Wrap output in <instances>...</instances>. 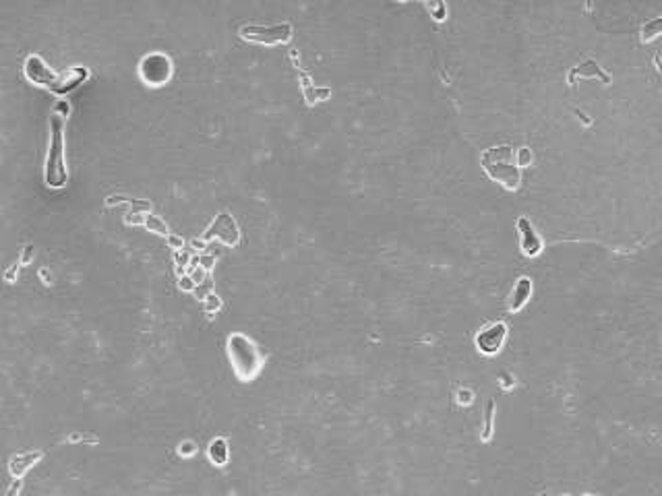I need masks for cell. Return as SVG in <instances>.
<instances>
[{
	"label": "cell",
	"instance_id": "obj_1",
	"mask_svg": "<svg viewBox=\"0 0 662 496\" xmlns=\"http://www.w3.org/2000/svg\"><path fill=\"white\" fill-rule=\"evenodd\" d=\"M23 72H25L27 81L50 89L54 95H68L70 91H75L81 83H85L89 79V70L85 66H70L64 72H56L37 54H29L25 58Z\"/></svg>",
	"mask_w": 662,
	"mask_h": 496
},
{
	"label": "cell",
	"instance_id": "obj_2",
	"mask_svg": "<svg viewBox=\"0 0 662 496\" xmlns=\"http://www.w3.org/2000/svg\"><path fill=\"white\" fill-rule=\"evenodd\" d=\"M480 166L489 178L499 182L507 190L522 186V170L516 161V151L509 145L491 147L480 155Z\"/></svg>",
	"mask_w": 662,
	"mask_h": 496
},
{
	"label": "cell",
	"instance_id": "obj_3",
	"mask_svg": "<svg viewBox=\"0 0 662 496\" xmlns=\"http://www.w3.org/2000/svg\"><path fill=\"white\" fill-rule=\"evenodd\" d=\"M64 118L54 112L50 116V141H48V155L43 163V180L50 188H62L68 180V172L64 166Z\"/></svg>",
	"mask_w": 662,
	"mask_h": 496
},
{
	"label": "cell",
	"instance_id": "obj_4",
	"mask_svg": "<svg viewBox=\"0 0 662 496\" xmlns=\"http://www.w3.org/2000/svg\"><path fill=\"white\" fill-rule=\"evenodd\" d=\"M294 27L290 23H273V25H257V23H246L240 25L238 35L246 41L261 43V46H278L286 43L292 39Z\"/></svg>",
	"mask_w": 662,
	"mask_h": 496
},
{
	"label": "cell",
	"instance_id": "obj_5",
	"mask_svg": "<svg viewBox=\"0 0 662 496\" xmlns=\"http://www.w3.org/2000/svg\"><path fill=\"white\" fill-rule=\"evenodd\" d=\"M172 70H174L172 60L162 52H151L143 56V60L139 62V75L145 81V85H151V87H159L168 83L172 77Z\"/></svg>",
	"mask_w": 662,
	"mask_h": 496
},
{
	"label": "cell",
	"instance_id": "obj_6",
	"mask_svg": "<svg viewBox=\"0 0 662 496\" xmlns=\"http://www.w3.org/2000/svg\"><path fill=\"white\" fill-rule=\"evenodd\" d=\"M507 331H509V329H507V325H505L503 321L483 327V329L476 333V337H474L478 352L485 354V356H495V354H499V352L503 350L505 339H507Z\"/></svg>",
	"mask_w": 662,
	"mask_h": 496
},
{
	"label": "cell",
	"instance_id": "obj_7",
	"mask_svg": "<svg viewBox=\"0 0 662 496\" xmlns=\"http://www.w3.org/2000/svg\"><path fill=\"white\" fill-rule=\"evenodd\" d=\"M518 234H520L522 252L530 259H536L543 252V238L536 234V230L528 217H518Z\"/></svg>",
	"mask_w": 662,
	"mask_h": 496
},
{
	"label": "cell",
	"instance_id": "obj_8",
	"mask_svg": "<svg viewBox=\"0 0 662 496\" xmlns=\"http://www.w3.org/2000/svg\"><path fill=\"white\" fill-rule=\"evenodd\" d=\"M205 238L209 240V238H220L222 242H226V244H236L238 242V238H240V234H238V226H236V221L228 215V213H220L217 217H215V221L207 228V232H205Z\"/></svg>",
	"mask_w": 662,
	"mask_h": 496
},
{
	"label": "cell",
	"instance_id": "obj_9",
	"mask_svg": "<svg viewBox=\"0 0 662 496\" xmlns=\"http://www.w3.org/2000/svg\"><path fill=\"white\" fill-rule=\"evenodd\" d=\"M530 296H532V279L524 275V277H520V279L516 281V286H514V290H512V294H509L507 310H509V313H520V310L528 304Z\"/></svg>",
	"mask_w": 662,
	"mask_h": 496
},
{
	"label": "cell",
	"instance_id": "obj_10",
	"mask_svg": "<svg viewBox=\"0 0 662 496\" xmlns=\"http://www.w3.org/2000/svg\"><path fill=\"white\" fill-rule=\"evenodd\" d=\"M578 77H598V79H603L605 83H611V75L609 72H605L594 60H586V62H582L580 66H576V68H572L569 70V83H574Z\"/></svg>",
	"mask_w": 662,
	"mask_h": 496
},
{
	"label": "cell",
	"instance_id": "obj_11",
	"mask_svg": "<svg viewBox=\"0 0 662 496\" xmlns=\"http://www.w3.org/2000/svg\"><path fill=\"white\" fill-rule=\"evenodd\" d=\"M37 459H39V453H23V455H17V457H12L10 470H12V474L21 476V474H23L29 466H33Z\"/></svg>",
	"mask_w": 662,
	"mask_h": 496
},
{
	"label": "cell",
	"instance_id": "obj_12",
	"mask_svg": "<svg viewBox=\"0 0 662 496\" xmlns=\"http://www.w3.org/2000/svg\"><path fill=\"white\" fill-rule=\"evenodd\" d=\"M209 457H211V462H215L217 466H224V464H226L228 447H226V441H224V439H217V441L211 443V447H209Z\"/></svg>",
	"mask_w": 662,
	"mask_h": 496
},
{
	"label": "cell",
	"instance_id": "obj_13",
	"mask_svg": "<svg viewBox=\"0 0 662 496\" xmlns=\"http://www.w3.org/2000/svg\"><path fill=\"white\" fill-rule=\"evenodd\" d=\"M493 418H495V399L487 401V410H485V428H483V441H491L493 437Z\"/></svg>",
	"mask_w": 662,
	"mask_h": 496
},
{
	"label": "cell",
	"instance_id": "obj_14",
	"mask_svg": "<svg viewBox=\"0 0 662 496\" xmlns=\"http://www.w3.org/2000/svg\"><path fill=\"white\" fill-rule=\"evenodd\" d=\"M661 33H662V17L648 21V23L642 27V39H644V41H648V39H652V37H656V35H661Z\"/></svg>",
	"mask_w": 662,
	"mask_h": 496
},
{
	"label": "cell",
	"instance_id": "obj_15",
	"mask_svg": "<svg viewBox=\"0 0 662 496\" xmlns=\"http://www.w3.org/2000/svg\"><path fill=\"white\" fill-rule=\"evenodd\" d=\"M149 230H153V232H157V234H168V228H166V224L162 221V219H157L155 215H147L145 217V221H143Z\"/></svg>",
	"mask_w": 662,
	"mask_h": 496
},
{
	"label": "cell",
	"instance_id": "obj_16",
	"mask_svg": "<svg viewBox=\"0 0 662 496\" xmlns=\"http://www.w3.org/2000/svg\"><path fill=\"white\" fill-rule=\"evenodd\" d=\"M429 8H435L437 12L433 14L437 21H443L445 19V4H429Z\"/></svg>",
	"mask_w": 662,
	"mask_h": 496
},
{
	"label": "cell",
	"instance_id": "obj_17",
	"mask_svg": "<svg viewBox=\"0 0 662 496\" xmlns=\"http://www.w3.org/2000/svg\"><path fill=\"white\" fill-rule=\"evenodd\" d=\"M31 252H33V246H25V252H23V263H27V261H29Z\"/></svg>",
	"mask_w": 662,
	"mask_h": 496
},
{
	"label": "cell",
	"instance_id": "obj_18",
	"mask_svg": "<svg viewBox=\"0 0 662 496\" xmlns=\"http://www.w3.org/2000/svg\"><path fill=\"white\" fill-rule=\"evenodd\" d=\"M460 404H470V393H468V391H462V393H460Z\"/></svg>",
	"mask_w": 662,
	"mask_h": 496
},
{
	"label": "cell",
	"instance_id": "obj_19",
	"mask_svg": "<svg viewBox=\"0 0 662 496\" xmlns=\"http://www.w3.org/2000/svg\"><path fill=\"white\" fill-rule=\"evenodd\" d=\"M586 496H592V495H586Z\"/></svg>",
	"mask_w": 662,
	"mask_h": 496
},
{
	"label": "cell",
	"instance_id": "obj_20",
	"mask_svg": "<svg viewBox=\"0 0 662 496\" xmlns=\"http://www.w3.org/2000/svg\"><path fill=\"white\" fill-rule=\"evenodd\" d=\"M543 496H547V495H543Z\"/></svg>",
	"mask_w": 662,
	"mask_h": 496
}]
</instances>
